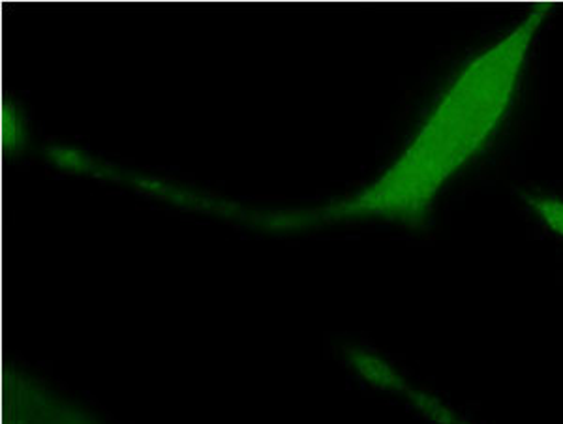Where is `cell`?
<instances>
[{
    "instance_id": "6da1fadb",
    "label": "cell",
    "mask_w": 563,
    "mask_h": 424,
    "mask_svg": "<svg viewBox=\"0 0 563 424\" xmlns=\"http://www.w3.org/2000/svg\"><path fill=\"white\" fill-rule=\"evenodd\" d=\"M549 12L551 4L531 8L511 33L470 60L393 166L363 192L327 209L325 219L427 224L443 185L487 145L506 119Z\"/></svg>"
},
{
    "instance_id": "7a4b0ae2",
    "label": "cell",
    "mask_w": 563,
    "mask_h": 424,
    "mask_svg": "<svg viewBox=\"0 0 563 424\" xmlns=\"http://www.w3.org/2000/svg\"><path fill=\"white\" fill-rule=\"evenodd\" d=\"M2 424H97L70 405L58 402L49 392L25 376L8 372L4 381Z\"/></svg>"
},
{
    "instance_id": "277c9868",
    "label": "cell",
    "mask_w": 563,
    "mask_h": 424,
    "mask_svg": "<svg viewBox=\"0 0 563 424\" xmlns=\"http://www.w3.org/2000/svg\"><path fill=\"white\" fill-rule=\"evenodd\" d=\"M528 205L536 211L539 219L551 227L552 232L563 237V201L549 196H530Z\"/></svg>"
},
{
    "instance_id": "3957f363",
    "label": "cell",
    "mask_w": 563,
    "mask_h": 424,
    "mask_svg": "<svg viewBox=\"0 0 563 424\" xmlns=\"http://www.w3.org/2000/svg\"><path fill=\"white\" fill-rule=\"evenodd\" d=\"M385 383H389V386L393 387H400L404 392H408V397L421 408L422 412L427 413V415L438 424H472L464 421L461 415H456L455 412H451L448 405H443L442 402H438V400L432 399L429 394H422V392L413 391L410 387H404L402 383L398 381L397 376H393V373H390V376L387 373Z\"/></svg>"
}]
</instances>
